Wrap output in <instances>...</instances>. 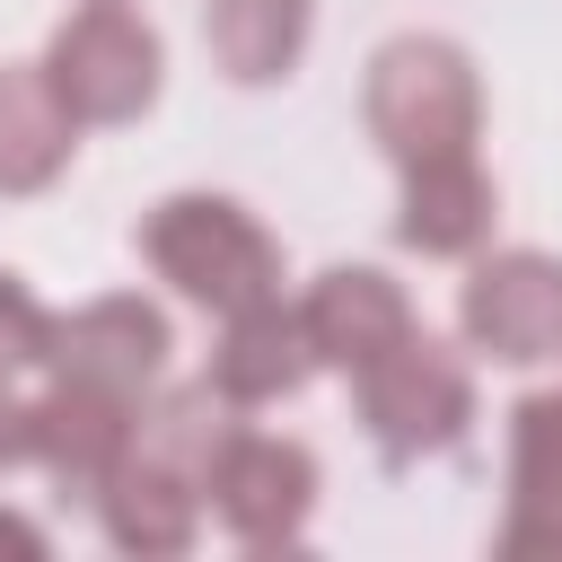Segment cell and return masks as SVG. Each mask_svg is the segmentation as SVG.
<instances>
[{
    "label": "cell",
    "instance_id": "1",
    "mask_svg": "<svg viewBox=\"0 0 562 562\" xmlns=\"http://www.w3.org/2000/svg\"><path fill=\"white\" fill-rule=\"evenodd\" d=\"M140 255H149L158 281H176L211 316H237L255 299H281V246L228 193H167L140 220Z\"/></svg>",
    "mask_w": 562,
    "mask_h": 562
},
{
    "label": "cell",
    "instance_id": "2",
    "mask_svg": "<svg viewBox=\"0 0 562 562\" xmlns=\"http://www.w3.org/2000/svg\"><path fill=\"white\" fill-rule=\"evenodd\" d=\"M369 132L395 167H430V158H474L483 132V79L448 35H395L369 61Z\"/></svg>",
    "mask_w": 562,
    "mask_h": 562
},
{
    "label": "cell",
    "instance_id": "3",
    "mask_svg": "<svg viewBox=\"0 0 562 562\" xmlns=\"http://www.w3.org/2000/svg\"><path fill=\"white\" fill-rule=\"evenodd\" d=\"M158 70H167V53L123 0L70 9L53 26V44H44V79H53V97L70 105L79 132L88 123H140L158 105Z\"/></svg>",
    "mask_w": 562,
    "mask_h": 562
},
{
    "label": "cell",
    "instance_id": "4",
    "mask_svg": "<svg viewBox=\"0 0 562 562\" xmlns=\"http://www.w3.org/2000/svg\"><path fill=\"white\" fill-rule=\"evenodd\" d=\"M351 386H360V422L386 457H430L474 422V369L448 342H430L422 325L404 342H386L369 369H351Z\"/></svg>",
    "mask_w": 562,
    "mask_h": 562
},
{
    "label": "cell",
    "instance_id": "5",
    "mask_svg": "<svg viewBox=\"0 0 562 562\" xmlns=\"http://www.w3.org/2000/svg\"><path fill=\"white\" fill-rule=\"evenodd\" d=\"M457 325L483 360H509V369L562 360V255H536V246L483 255L457 290Z\"/></svg>",
    "mask_w": 562,
    "mask_h": 562
},
{
    "label": "cell",
    "instance_id": "6",
    "mask_svg": "<svg viewBox=\"0 0 562 562\" xmlns=\"http://www.w3.org/2000/svg\"><path fill=\"white\" fill-rule=\"evenodd\" d=\"M202 501L220 509V527L237 544H299L307 509H316V457L272 430H228L202 474Z\"/></svg>",
    "mask_w": 562,
    "mask_h": 562
},
{
    "label": "cell",
    "instance_id": "7",
    "mask_svg": "<svg viewBox=\"0 0 562 562\" xmlns=\"http://www.w3.org/2000/svg\"><path fill=\"white\" fill-rule=\"evenodd\" d=\"M44 369H53V378H79V386H105V395H123V404H140V386H158V369H167V316H158L140 290L88 299L79 316H53Z\"/></svg>",
    "mask_w": 562,
    "mask_h": 562
},
{
    "label": "cell",
    "instance_id": "8",
    "mask_svg": "<svg viewBox=\"0 0 562 562\" xmlns=\"http://www.w3.org/2000/svg\"><path fill=\"white\" fill-rule=\"evenodd\" d=\"M299 325H307L316 369H369L386 342L413 334V307H404V290H395L378 263H334V272L307 281Z\"/></svg>",
    "mask_w": 562,
    "mask_h": 562
},
{
    "label": "cell",
    "instance_id": "9",
    "mask_svg": "<svg viewBox=\"0 0 562 562\" xmlns=\"http://www.w3.org/2000/svg\"><path fill=\"white\" fill-rule=\"evenodd\" d=\"M501 562H562V386L509 413V527Z\"/></svg>",
    "mask_w": 562,
    "mask_h": 562
},
{
    "label": "cell",
    "instance_id": "10",
    "mask_svg": "<svg viewBox=\"0 0 562 562\" xmlns=\"http://www.w3.org/2000/svg\"><path fill=\"white\" fill-rule=\"evenodd\" d=\"M123 439H132V404H123V395L79 386V378H53V386L35 395V465H44L61 492L97 501V483H105L114 457H123Z\"/></svg>",
    "mask_w": 562,
    "mask_h": 562
},
{
    "label": "cell",
    "instance_id": "11",
    "mask_svg": "<svg viewBox=\"0 0 562 562\" xmlns=\"http://www.w3.org/2000/svg\"><path fill=\"white\" fill-rule=\"evenodd\" d=\"M316 378V351H307V325L299 307L281 299H255L237 316H220V351H211V386L228 404H281Z\"/></svg>",
    "mask_w": 562,
    "mask_h": 562
},
{
    "label": "cell",
    "instance_id": "12",
    "mask_svg": "<svg viewBox=\"0 0 562 562\" xmlns=\"http://www.w3.org/2000/svg\"><path fill=\"white\" fill-rule=\"evenodd\" d=\"M97 518H105L114 553L167 562V553H184V544L202 536V483H184V474H167V465L132 457V439H123L114 474L97 483Z\"/></svg>",
    "mask_w": 562,
    "mask_h": 562
},
{
    "label": "cell",
    "instance_id": "13",
    "mask_svg": "<svg viewBox=\"0 0 562 562\" xmlns=\"http://www.w3.org/2000/svg\"><path fill=\"white\" fill-rule=\"evenodd\" d=\"M79 149L70 105L53 97L44 61H0V193H44Z\"/></svg>",
    "mask_w": 562,
    "mask_h": 562
},
{
    "label": "cell",
    "instance_id": "14",
    "mask_svg": "<svg viewBox=\"0 0 562 562\" xmlns=\"http://www.w3.org/2000/svg\"><path fill=\"white\" fill-rule=\"evenodd\" d=\"M492 176L483 158H430V167H404V211H395V237L413 255H483L492 237Z\"/></svg>",
    "mask_w": 562,
    "mask_h": 562
},
{
    "label": "cell",
    "instance_id": "15",
    "mask_svg": "<svg viewBox=\"0 0 562 562\" xmlns=\"http://www.w3.org/2000/svg\"><path fill=\"white\" fill-rule=\"evenodd\" d=\"M202 35L237 88H272L307 53V0H211Z\"/></svg>",
    "mask_w": 562,
    "mask_h": 562
},
{
    "label": "cell",
    "instance_id": "16",
    "mask_svg": "<svg viewBox=\"0 0 562 562\" xmlns=\"http://www.w3.org/2000/svg\"><path fill=\"white\" fill-rule=\"evenodd\" d=\"M44 342H53V316L35 307V290L18 272H0V378L44 369Z\"/></svg>",
    "mask_w": 562,
    "mask_h": 562
},
{
    "label": "cell",
    "instance_id": "17",
    "mask_svg": "<svg viewBox=\"0 0 562 562\" xmlns=\"http://www.w3.org/2000/svg\"><path fill=\"white\" fill-rule=\"evenodd\" d=\"M9 465H35V404L9 395V378H0V474Z\"/></svg>",
    "mask_w": 562,
    "mask_h": 562
},
{
    "label": "cell",
    "instance_id": "18",
    "mask_svg": "<svg viewBox=\"0 0 562 562\" xmlns=\"http://www.w3.org/2000/svg\"><path fill=\"white\" fill-rule=\"evenodd\" d=\"M0 553H18V562H44V527H35V518H18V509H0Z\"/></svg>",
    "mask_w": 562,
    "mask_h": 562
}]
</instances>
